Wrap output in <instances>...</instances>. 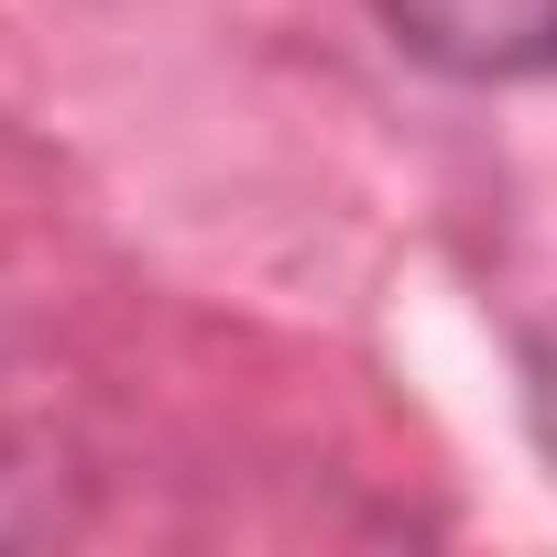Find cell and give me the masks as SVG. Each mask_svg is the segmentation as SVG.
Listing matches in <instances>:
<instances>
[{
  "mask_svg": "<svg viewBox=\"0 0 557 557\" xmlns=\"http://www.w3.org/2000/svg\"><path fill=\"white\" fill-rule=\"evenodd\" d=\"M383 23L437 77H557V0H383Z\"/></svg>",
  "mask_w": 557,
  "mask_h": 557,
  "instance_id": "cell-1",
  "label": "cell"
}]
</instances>
